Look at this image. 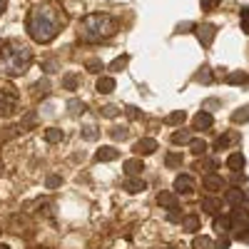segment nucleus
<instances>
[{"label": "nucleus", "instance_id": "nucleus-1", "mask_svg": "<svg viewBox=\"0 0 249 249\" xmlns=\"http://www.w3.org/2000/svg\"><path fill=\"white\" fill-rule=\"evenodd\" d=\"M68 25V13L62 10L60 5L55 3H48V5H37L30 10L28 15V35L40 45H48L62 33V28Z\"/></svg>", "mask_w": 249, "mask_h": 249}, {"label": "nucleus", "instance_id": "nucleus-2", "mask_svg": "<svg viewBox=\"0 0 249 249\" xmlns=\"http://www.w3.org/2000/svg\"><path fill=\"white\" fill-rule=\"evenodd\" d=\"M33 65V50L20 40H5L0 45V72L5 77H20Z\"/></svg>", "mask_w": 249, "mask_h": 249}, {"label": "nucleus", "instance_id": "nucleus-3", "mask_svg": "<svg viewBox=\"0 0 249 249\" xmlns=\"http://www.w3.org/2000/svg\"><path fill=\"white\" fill-rule=\"evenodd\" d=\"M117 33V20L107 13H90L80 20L77 37L80 43H102Z\"/></svg>", "mask_w": 249, "mask_h": 249}, {"label": "nucleus", "instance_id": "nucleus-4", "mask_svg": "<svg viewBox=\"0 0 249 249\" xmlns=\"http://www.w3.org/2000/svg\"><path fill=\"white\" fill-rule=\"evenodd\" d=\"M18 102H20V95H18L15 85H13V82L0 80V117H10V115H15Z\"/></svg>", "mask_w": 249, "mask_h": 249}, {"label": "nucleus", "instance_id": "nucleus-5", "mask_svg": "<svg viewBox=\"0 0 249 249\" xmlns=\"http://www.w3.org/2000/svg\"><path fill=\"white\" fill-rule=\"evenodd\" d=\"M195 187H197V182L192 175H177L175 177V192L177 195H192Z\"/></svg>", "mask_w": 249, "mask_h": 249}, {"label": "nucleus", "instance_id": "nucleus-6", "mask_svg": "<svg viewBox=\"0 0 249 249\" xmlns=\"http://www.w3.org/2000/svg\"><path fill=\"white\" fill-rule=\"evenodd\" d=\"M195 33H197V37H199L202 48H210L212 40H214V35H217V28H214L212 23H204V25H197Z\"/></svg>", "mask_w": 249, "mask_h": 249}, {"label": "nucleus", "instance_id": "nucleus-7", "mask_svg": "<svg viewBox=\"0 0 249 249\" xmlns=\"http://www.w3.org/2000/svg\"><path fill=\"white\" fill-rule=\"evenodd\" d=\"M212 124H214V117L207 112V110H199L192 120V127L195 130H212Z\"/></svg>", "mask_w": 249, "mask_h": 249}, {"label": "nucleus", "instance_id": "nucleus-8", "mask_svg": "<svg viewBox=\"0 0 249 249\" xmlns=\"http://www.w3.org/2000/svg\"><path fill=\"white\" fill-rule=\"evenodd\" d=\"M157 150V140H152V137H142V140H137L135 142V155L140 157V155H152Z\"/></svg>", "mask_w": 249, "mask_h": 249}, {"label": "nucleus", "instance_id": "nucleus-9", "mask_svg": "<svg viewBox=\"0 0 249 249\" xmlns=\"http://www.w3.org/2000/svg\"><path fill=\"white\" fill-rule=\"evenodd\" d=\"M202 187H204L207 192H212V195H214V192L224 190V179H222L219 175H214V172H212V175H204V179H202Z\"/></svg>", "mask_w": 249, "mask_h": 249}, {"label": "nucleus", "instance_id": "nucleus-10", "mask_svg": "<svg viewBox=\"0 0 249 249\" xmlns=\"http://www.w3.org/2000/svg\"><path fill=\"white\" fill-rule=\"evenodd\" d=\"M182 230H184L187 234H197V232L202 230L199 217H197V214H187V217L182 219Z\"/></svg>", "mask_w": 249, "mask_h": 249}, {"label": "nucleus", "instance_id": "nucleus-11", "mask_svg": "<svg viewBox=\"0 0 249 249\" xmlns=\"http://www.w3.org/2000/svg\"><path fill=\"white\" fill-rule=\"evenodd\" d=\"M239 140V135L237 132H224V135H219L217 140H214V150H227L230 144H234Z\"/></svg>", "mask_w": 249, "mask_h": 249}, {"label": "nucleus", "instance_id": "nucleus-12", "mask_svg": "<svg viewBox=\"0 0 249 249\" xmlns=\"http://www.w3.org/2000/svg\"><path fill=\"white\" fill-rule=\"evenodd\" d=\"M227 202H230V204H234V207H239L244 199H247V190H237V187H232V190H227ZM249 202V199H247Z\"/></svg>", "mask_w": 249, "mask_h": 249}, {"label": "nucleus", "instance_id": "nucleus-13", "mask_svg": "<svg viewBox=\"0 0 249 249\" xmlns=\"http://www.w3.org/2000/svg\"><path fill=\"white\" fill-rule=\"evenodd\" d=\"M122 190H127L130 195H137V192L144 190V182H142L140 177H127V179L122 182Z\"/></svg>", "mask_w": 249, "mask_h": 249}, {"label": "nucleus", "instance_id": "nucleus-14", "mask_svg": "<svg viewBox=\"0 0 249 249\" xmlns=\"http://www.w3.org/2000/svg\"><path fill=\"white\" fill-rule=\"evenodd\" d=\"M120 157V152L115 150V147H100L97 152H95V160L97 162H112V160H117Z\"/></svg>", "mask_w": 249, "mask_h": 249}, {"label": "nucleus", "instance_id": "nucleus-15", "mask_svg": "<svg viewBox=\"0 0 249 249\" xmlns=\"http://www.w3.org/2000/svg\"><path fill=\"white\" fill-rule=\"evenodd\" d=\"M157 202H160L162 207H167V210H177V207H179L175 192H160V195H157Z\"/></svg>", "mask_w": 249, "mask_h": 249}, {"label": "nucleus", "instance_id": "nucleus-16", "mask_svg": "<svg viewBox=\"0 0 249 249\" xmlns=\"http://www.w3.org/2000/svg\"><path fill=\"white\" fill-rule=\"evenodd\" d=\"M214 230H217V234H227V232H230L232 230V219L230 217H227V214H219V217H214Z\"/></svg>", "mask_w": 249, "mask_h": 249}, {"label": "nucleus", "instance_id": "nucleus-17", "mask_svg": "<svg viewBox=\"0 0 249 249\" xmlns=\"http://www.w3.org/2000/svg\"><path fill=\"white\" fill-rule=\"evenodd\" d=\"M142 170H144V164H142V160H140V157H132V160L124 162V172H127L130 177H137Z\"/></svg>", "mask_w": 249, "mask_h": 249}, {"label": "nucleus", "instance_id": "nucleus-18", "mask_svg": "<svg viewBox=\"0 0 249 249\" xmlns=\"http://www.w3.org/2000/svg\"><path fill=\"white\" fill-rule=\"evenodd\" d=\"M244 155L242 152H232L230 157H227V167H230V170H234V172H239L242 167H244Z\"/></svg>", "mask_w": 249, "mask_h": 249}, {"label": "nucleus", "instance_id": "nucleus-19", "mask_svg": "<svg viewBox=\"0 0 249 249\" xmlns=\"http://www.w3.org/2000/svg\"><path fill=\"white\" fill-rule=\"evenodd\" d=\"M95 90L102 92V95L112 92V90H115V77H100V80H97V85H95Z\"/></svg>", "mask_w": 249, "mask_h": 249}, {"label": "nucleus", "instance_id": "nucleus-20", "mask_svg": "<svg viewBox=\"0 0 249 249\" xmlns=\"http://www.w3.org/2000/svg\"><path fill=\"white\" fill-rule=\"evenodd\" d=\"M62 140H65V132H62V130H57V127H48V130H45V142L57 144V142H62Z\"/></svg>", "mask_w": 249, "mask_h": 249}, {"label": "nucleus", "instance_id": "nucleus-21", "mask_svg": "<svg viewBox=\"0 0 249 249\" xmlns=\"http://www.w3.org/2000/svg\"><path fill=\"white\" fill-rule=\"evenodd\" d=\"M202 210H204L207 214H217V212H219V199L204 197V199H202Z\"/></svg>", "mask_w": 249, "mask_h": 249}, {"label": "nucleus", "instance_id": "nucleus-22", "mask_svg": "<svg viewBox=\"0 0 249 249\" xmlns=\"http://www.w3.org/2000/svg\"><path fill=\"white\" fill-rule=\"evenodd\" d=\"M232 122H234V124L249 122V105H244V107H239L237 112H232Z\"/></svg>", "mask_w": 249, "mask_h": 249}, {"label": "nucleus", "instance_id": "nucleus-23", "mask_svg": "<svg viewBox=\"0 0 249 249\" xmlns=\"http://www.w3.org/2000/svg\"><path fill=\"white\" fill-rule=\"evenodd\" d=\"M82 140H88V142H95L97 137H100V130L97 127H92V124H88V127H82Z\"/></svg>", "mask_w": 249, "mask_h": 249}, {"label": "nucleus", "instance_id": "nucleus-24", "mask_svg": "<svg viewBox=\"0 0 249 249\" xmlns=\"http://www.w3.org/2000/svg\"><path fill=\"white\" fill-rule=\"evenodd\" d=\"M190 150H192L197 157H202V155H207V142H204V140H192V142H190Z\"/></svg>", "mask_w": 249, "mask_h": 249}, {"label": "nucleus", "instance_id": "nucleus-25", "mask_svg": "<svg viewBox=\"0 0 249 249\" xmlns=\"http://www.w3.org/2000/svg\"><path fill=\"white\" fill-rule=\"evenodd\" d=\"M172 142H175V144H190V142H192V135L187 132V130H179V132L172 135Z\"/></svg>", "mask_w": 249, "mask_h": 249}, {"label": "nucleus", "instance_id": "nucleus-26", "mask_svg": "<svg viewBox=\"0 0 249 249\" xmlns=\"http://www.w3.org/2000/svg\"><path fill=\"white\" fill-rule=\"evenodd\" d=\"M210 247H212V239L204 237V234H197L195 242H192V249H210Z\"/></svg>", "mask_w": 249, "mask_h": 249}, {"label": "nucleus", "instance_id": "nucleus-27", "mask_svg": "<svg viewBox=\"0 0 249 249\" xmlns=\"http://www.w3.org/2000/svg\"><path fill=\"white\" fill-rule=\"evenodd\" d=\"M184 120H187L184 110H175L172 115H167V124H182Z\"/></svg>", "mask_w": 249, "mask_h": 249}, {"label": "nucleus", "instance_id": "nucleus-28", "mask_svg": "<svg viewBox=\"0 0 249 249\" xmlns=\"http://www.w3.org/2000/svg\"><path fill=\"white\" fill-rule=\"evenodd\" d=\"M197 80H199V82H204V85H210V82H212V70L207 68V65H202V68H199V72H197Z\"/></svg>", "mask_w": 249, "mask_h": 249}, {"label": "nucleus", "instance_id": "nucleus-29", "mask_svg": "<svg viewBox=\"0 0 249 249\" xmlns=\"http://www.w3.org/2000/svg\"><path fill=\"white\" fill-rule=\"evenodd\" d=\"M227 82L230 85H242V82H247V72H230L227 75Z\"/></svg>", "mask_w": 249, "mask_h": 249}, {"label": "nucleus", "instance_id": "nucleus-30", "mask_svg": "<svg viewBox=\"0 0 249 249\" xmlns=\"http://www.w3.org/2000/svg\"><path fill=\"white\" fill-rule=\"evenodd\" d=\"M68 107L75 112V115H82V112H85L88 110V105H85V102H82V100H70L68 102Z\"/></svg>", "mask_w": 249, "mask_h": 249}, {"label": "nucleus", "instance_id": "nucleus-31", "mask_svg": "<svg viewBox=\"0 0 249 249\" xmlns=\"http://www.w3.org/2000/svg\"><path fill=\"white\" fill-rule=\"evenodd\" d=\"M164 164H167V167H179V164H182V155L170 152L167 157H164Z\"/></svg>", "mask_w": 249, "mask_h": 249}, {"label": "nucleus", "instance_id": "nucleus-32", "mask_svg": "<svg viewBox=\"0 0 249 249\" xmlns=\"http://www.w3.org/2000/svg\"><path fill=\"white\" fill-rule=\"evenodd\" d=\"M77 75H65V77H62V85H65V90H75L77 88Z\"/></svg>", "mask_w": 249, "mask_h": 249}, {"label": "nucleus", "instance_id": "nucleus-33", "mask_svg": "<svg viewBox=\"0 0 249 249\" xmlns=\"http://www.w3.org/2000/svg\"><path fill=\"white\" fill-rule=\"evenodd\" d=\"M239 20H242V30L249 35V8H242L239 10Z\"/></svg>", "mask_w": 249, "mask_h": 249}, {"label": "nucleus", "instance_id": "nucleus-34", "mask_svg": "<svg viewBox=\"0 0 249 249\" xmlns=\"http://www.w3.org/2000/svg\"><path fill=\"white\" fill-rule=\"evenodd\" d=\"M102 115H105V117H117V115H120V107H115V105H105V107H102Z\"/></svg>", "mask_w": 249, "mask_h": 249}, {"label": "nucleus", "instance_id": "nucleus-35", "mask_svg": "<svg viewBox=\"0 0 249 249\" xmlns=\"http://www.w3.org/2000/svg\"><path fill=\"white\" fill-rule=\"evenodd\" d=\"M214 8H219V0H202V10H214Z\"/></svg>", "mask_w": 249, "mask_h": 249}, {"label": "nucleus", "instance_id": "nucleus-36", "mask_svg": "<svg viewBox=\"0 0 249 249\" xmlns=\"http://www.w3.org/2000/svg\"><path fill=\"white\" fill-rule=\"evenodd\" d=\"M85 68H88L90 72H100V70H102V62H100V60H88Z\"/></svg>", "mask_w": 249, "mask_h": 249}, {"label": "nucleus", "instance_id": "nucleus-37", "mask_svg": "<svg viewBox=\"0 0 249 249\" xmlns=\"http://www.w3.org/2000/svg\"><path fill=\"white\" fill-rule=\"evenodd\" d=\"M112 137L115 140H124V137H127V127H115L112 130Z\"/></svg>", "mask_w": 249, "mask_h": 249}, {"label": "nucleus", "instance_id": "nucleus-38", "mask_svg": "<svg viewBox=\"0 0 249 249\" xmlns=\"http://www.w3.org/2000/svg\"><path fill=\"white\" fill-rule=\"evenodd\" d=\"M124 65H127V57H120V60H115V62H112L110 68H112V70H122Z\"/></svg>", "mask_w": 249, "mask_h": 249}, {"label": "nucleus", "instance_id": "nucleus-39", "mask_svg": "<svg viewBox=\"0 0 249 249\" xmlns=\"http://www.w3.org/2000/svg\"><path fill=\"white\" fill-rule=\"evenodd\" d=\"M217 249H230V239H227V237H219V239H217Z\"/></svg>", "mask_w": 249, "mask_h": 249}, {"label": "nucleus", "instance_id": "nucleus-40", "mask_svg": "<svg viewBox=\"0 0 249 249\" xmlns=\"http://www.w3.org/2000/svg\"><path fill=\"white\" fill-rule=\"evenodd\" d=\"M35 90H37L40 95H45V92H48V82H37V85H35Z\"/></svg>", "mask_w": 249, "mask_h": 249}, {"label": "nucleus", "instance_id": "nucleus-41", "mask_svg": "<svg viewBox=\"0 0 249 249\" xmlns=\"http://www.w3.org/2000/svg\"><path fill=\"white\" fill-rule=\"evenodd\" d=\"M57 184H60V177H50L48 179V187H57Z\"/></svg>", "mask_w": 249, "mask_h": 249}, {"label": "nucleus", "instance_id": "nucleus-42", "mask_svg": "<svg viewBox=\"0 0 249 249\" xmlns=\"http://www.w3.org/2000/svg\"><path fill=\"white\" fill-rule=\"evenodd\" d=\"M5 5H8V0H0V15H3V10H5Z\"/></svg>", "mask_w": 249, "mask_h": 249}, {"label": "nucleus", "instance_id": "nucleus-43", "mask_svg": "<svg viewBox=\"0 0 249 249\" xmlns=\"http://www.w3.org/2000/svg\"><path fill=\"white\" fill-rule=\"evenodd\" d=\"M0 249H10V247H8V244H0Z\"/></svg>", "mask_w": 249, "mask_h": 249}, {"label": "nucleus", "instance_id": "nucleus-44", "mask_svg": "<svg viewBox=\"0 0 249 249\" xmlns=\"http://www.w3.org/2000/svg\"><path fill=\"white\" fill-rule=\"evenodd\" d=\"M160 249H170V247H160Z\"/></svg>", "mask_w": 249, "mask_h": 249}]
</instances>
